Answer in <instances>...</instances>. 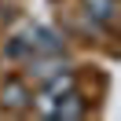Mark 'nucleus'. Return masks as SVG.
<instances>
[{
    "label": "nucleus",
    "instance_id": "1",
    "mask_svg": "<svg viewBox=\"0 0 121 121\" xmlns=\"http://www.w3.org/2000/svg\"><path fill=\"white\" fill-rule=\"evenodd\" d=\"M33 106H37L40 117H52V121H73L84 114V103H81V92L73 84V73H55L52 81L40 84V92L33 95Z\"/></svg>",
    "mask_w": 121,
    "mask_h": 121
},
{
    "label": "nucleus",
    "instance_id": "2",
    "mask_svg": "<svg viewBox=\"0 0 121 121\" xmlns=\"http://www.w3.org/2000/svg\"><path fill=\"white\" fill-rule=\"evenodd\" d=\"M30 103H33V92L26 81H4V88H0V106L4 110H26Z\"/></svg>",
    "mask_w": 121,
    "mask_h": 121
},
{
    "label": "nucleus",
    "instance_id": "3",
    "mask_svg": "<svg viewBox=\"0 0 121 121\" xmlns=\"http://www.w3.org/2000/svg\"><path fill=\"white\" fill-rule=\"evenodd\" d=\"M84 15L92 18V26H110L114 22V15H117V4L114 0H84Z\"/></svg>",
    "mask_w": 121,
    "mask_h": 121
}]
</instances>
